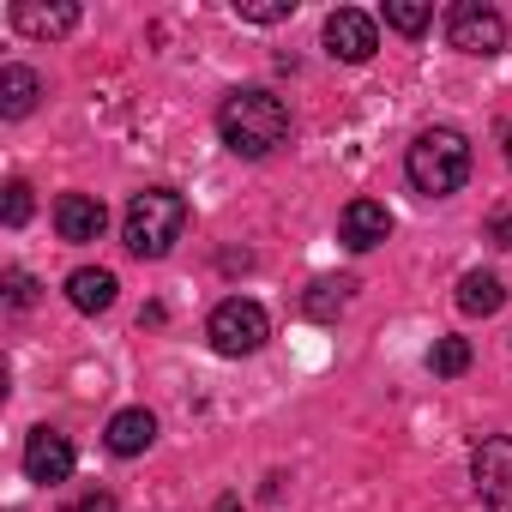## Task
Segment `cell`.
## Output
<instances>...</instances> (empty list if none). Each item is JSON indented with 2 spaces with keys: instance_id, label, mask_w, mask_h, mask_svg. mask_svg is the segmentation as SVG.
<instances>
[{
  "instance_id": "obj_24",
  "label": "cell",
  "mask_w": 512,
  "mask_h": 512,
  "mask_svg": "<svg viewBox=\"0 0 512 512\" xmlns=\"http://www.w3.org/2000/svg\"><path fill=\"white\" fill-rule=\"evenodd\" d=\"M506 163H512V127H506Z\"/></svg>"
},
{
  "instance_id": "obj_1",
  "label": "cell",
  "mask_w": 512,
  "mask_h": 512,
  "mask_svg": "<svg viewBox=\"0 0 512 512\" xmlns=\"http://www.w3.org/2000/svg\"><path fill=\"white\" fill-rule=\"evenodd\" d=\"M217 133L235 157H272L290 139V103L266 85H241L217 109Z\"/></svg>"
},
{
  "instance_id": "obj_10",
  "label": "cell",
  "mask_w": 512,
  "mask_h": 512,
  "mask_svg": "<svg viewBox=\"0 0 512 512\" xmlns=\"http://www.w3.org/2000/svg\"><path fill=\"white\" fill-rule=\"evenodd\" d=\"M386 235H392V211H386L380 199H350V205H344L338 241H344L350 253H368V247H380Z\"/></svg>"
},
{
  "instance_id": "obj_9",
  "label": "cell",
  "mask_w": 512,
  "mask_h": 512,
  "mask_svg": "<svg viewBox=\"0 0 512 512\" xmlns=\"http://www.w3.org/2000/svg\"><path fill=\"white\" fill-rule=\"evenodd\" d=\"M55 229H61V241L85 247V241H97L109 229V211H103L97 193H61L55 199Z\"/></svg>"
},
{
  "instance_id": "obj_7",
  "label": "cell",
  "mask_w": 512,
  "mask_h": 512,
  "mask_svg": "<svg viewBox=\"0 0 512 512\" xmlns=\"http://www.w3.org/2000/svg\"><path fill=\"white\" fill-rule=\"evenodd\" d=\"M374 49H380V25H374L368 13H356V7H338V13L326 19V55H332V61H350V67H362Z\"/></svg>"
},
{
  "instance_id": "obj_22",
  "label": "cell",
  "mask_w": 512,
  "mask_h": 512,
  "mask_svg": "<svg viewBox=\"0 0 512 512\" xmlns=\"http://www.w3.org/2000/svg\"><path fill=\"white\" fill-rule=\"evenodd\" d=\"M7 302H13V308H31V302H37V284H31L25 272H13V278H7Z\"/></svg>"
},
{
  "instance_id": "obj_21",
  "label": "cell",
  "mask_w": 512,
  "mask_h": 512,
  "mask_svg": "<svg viewBox=\"0 0 512 512\" xmlns=\"http://www.w3.org/2000/svg\"><path fill=\"white\" fill-rule=\"evenodd\" d=\"M61 512H121V500H115L109 488H91V494H79V500L61 506Z\"/></svg>"
},
{
  "instance_id": "obj_3",
  "label": "cell",
  "mask_w": 512,
  "mask_h": 512,
  "mask_svg": "<svg viewBox=\"0 0 512 512\" xmlns=\"http://www.w3.org/2000/svg\"><path fill=\"white\" fill-rule=\"evenodd\" d=\"M187 229V199L175 187H145L127 199V217H121V241L139 260H163V253L181 241Z\"/></svg>"
},
{
  "instance_id": "obj_15",
  "label": "cell",
  "mask_w": 512,
  "mask_h": 512,
  "mask_svg": "<svg viewBox=\"0 0 512 512\" xmlns=\"http://www.w3.org/2000/svg\"><path fill=\"white\" fill-rule=\"evenodd\" d=\"M500 302H506V284L494 272H464L458 278V308L464 314H482L488 320V314H500Z\"/></svg>"
},
{
  "instance_id": "obj_12",
  "label": "cell",
  "mask_w": 512,
  "mask_h": 512,
  "mask_svg": "<svg viewBox=\"0 0 512 512\" xmlns=\"http://www.w3.org/2000/svg\"><path fill=\"white\" fill-rule=\"evenodd\" d=\"M115 272H103V266H79L73 278H67V302L79 308V314H103V308H115Z\"/></svg>"
},
{
  "instance_id": "obj_23",
  "label": "cell",
  "mask_w": 512,
  "mask_h": 512,
  "mask_svg": "<svg viewBox=\"0 0 512 512\" xmlns=\"http://www.w3.org/2000/svg\"><path fill=\"white\" fill-rule=\"evenodd\" d=\"M488 241H494V247H512V211H494V217H488Z\"/></svg>"
},
{
  "instance_id": "obj_11",
  "label": "cell",
  "mask_w": 512,
  "mask_h": 512,
  "mask_svg": "<svg viewBox=\"0 0 512 512\" xmlns=\"http://www.w3.org/2000/svg\"><path fill=\"white\" fill-rule=\"evenodd\" d=\"M103 440H109V452H115V458H139V452L157 440V416H151V410H115Z\"/></svg>"
},
{
  "instance_id": "obj_17",
  "label": "cell",
  "mask_w": 512,
  "mask_h": 512,
  "mask_svg": "<svg viewBox=\"0 0 512 512\" xmlns=\"http://www.w3.org/2000/svg\"><path fill=\"white\" fill-rule=\"evenodd\" d=\"M428 368H434L440 380H458V374L470 368V338H434V350H428Z\"/></svg>"
},
{
  "instance_id": "obj_18",
  "label": "cell",
  "mask_w": 512,
  "mask_h": 512,
  "mask_svg": "<svg viewBox=\"0 0 512 512\" xmlns=\"http://www.w3.org/2000/svg\"><path fill=\"white\" fill-rule=\"evenodd\" d=\"M428 19H434L428 0H386V25H392V31H404V37H422V31H428Z\"/></svg>"
},
{
  "instance_id": "obj_19",
  "label": "cell",
  "mask_w": 512,
  "mask_h": 512,
  "mask_svg": "<svg viewBox=\"0 0 512 512\" xmlns=\"http://www.w3.org/2000/svg\"><path fill=\"white\" fill-rule=\"evenodd\" d=\"M235 19L241 25H284V19H296V0H235Z\"/></svg>"
},
{
  "instance_id": "obj_6",
  "label": "cell",
  "mask_w": 512,
  "mask_h": 512,
  "mask_svg": "<svg viewBox=\"0 0 512 512\" xmlns=\"http://www.w3.org/2000/svg\"><path fill=\"white\" fill-rule=\"evenodd\" d=\"M446 43L464 49V55H500L506 49V19L494 7H482V0H458L446 13Z\"/></svg>"
},
{
  "instance_id": "obj_5",
  "label": "cell",
  "mask_w": 512,
  "mask_h": 512,
  "mask_svg": "<svg viewBox=\"0 0 512 512\" xmlns=\"http://www.w3.org/2000/svg\"><path fill=\"white\" fill-rule=\"evenodd\" d=\"M470 482L482 494V512H512V434H488L470 452Z\"/></svg>"
},
{
  "instance_id": "obj_20",
  "label": "cell",
  "mask_w": 512,
  "mask_h": 512,
  "mask_svg": "<svg viewBox=\"0 0 512 512\" xmlns=\"http://www.w3.org/2000/svg\"><path fill=\"white\" fill-rule=\"evenodd\" d=\"M0 217H7V229H19L31 217V181H7V211Z\"/></svg>"
},
{
  "instance_id": "obj_16",
  "label": "cell",
  "mask_w": 512,
  "mask_h": 512,
  "mask_svg": "<svg viewBox=\"0 0 512 512\" xmlns=\"http://www.w3.org/2000/svg\"><path fill=\"white\" fill-rule=\"evenodd\" d=\"M350 290H356L350 278H320V284H314V290L302 296V314L326 326V320H338V314H344V302H350Z\"/></svg>"
},
{
  "instance_id": "obj_13",
  "label": "cell",
  "mask_w": 512,
  "mask_h": 512,
  "mask_svg": "<svg viewBox=\"0 0 512 512\" xmlns=\"http://www.w3.org/2000/svg\"><path fill=\"white\" fill-rule=\"evenodd\" d=\"M13 25L25 31V37H67L73 25H79V7H43V0H19L13 7Z\"/></svg>"
},
{
  "instance_id": "obj_2",
  "label": "cell",
  "mask_w": 512,
  "mask_h": 512,
  "mask_svg": "<svg viewBox=\"0 0 512 512\" xmlns=\"http://www.w3.org/2000/svg\"><path fill=\"white\" fill-rule=\"evenodd\" d=\"M404 175H410V187L428 193V199L458 193V187L470 181V139H464L458 127H428V133H416V145L404 151Z\"/></svg>"
},
{
  "instance_id": "obj_14",
  "label": "cell",
  "mask_w": 512,
  "mask_h": 512,
  "mask_svg": "<svg viewBox=\"0 0 512 512\" xmlns=\"http://www.w3.org/2000/svg\"><path fill=\"white\" fill-rule=\"evenodd\" d=\"M37 97H43V79L31 73V67H0V115L7 121H25L31 109H37Z\"/></svg>"
},
{
  "instance_id": "obj_8",
  "label": "cell",
  "mask_w": 512,
  "mask_h": 512,
  "mask_svg": "<svg viewBox=\"0 0 512 512\" xmlns=\"http://www.w3.org/2000/svg\"><path fill=\"white\" fill-rule=\"evenodd\" d=\"M73 464H79V452H73V440H67V434L37 428V434L25 440V476H31V482H67V476H73Z\"/></svg>"
},
{
  "instance_id": "obj_4",
  "label": "cell",
  "mask_w": 512,
  "mask_h": 512,
  "mask_svg": "<svg viewBox=\"0 0 512 512\" xmlns=\"http://www.w3.org/2000/svg\"><path fill=\"white\" fill-rule=\"evenodd\" d=\"M205 338H211V350H217V356H253V350L272 338V320H266V308H260V302L229 296V302H217V308H211Z\"/></svg>"
}]
</instances>
